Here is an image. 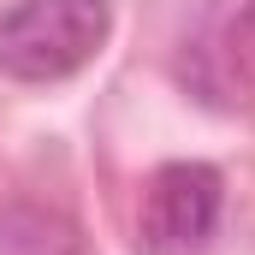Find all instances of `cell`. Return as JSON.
<instances>
[{
    "mask_svg": "<svg viewBox=\"0 0 255 255\" xmlns=\"http://www.w3.org/2000/svg\"><path fill=\"white\" fill-rule=\"evenodd\" d=\"M226 214V178L208 160H166L142 184V250L148 255H196L214 244Z\"/></svg>",
    "mask_w": 255,
    "mask_h": 255,
    "instance_id": "obj_2",
    "label": "cell"
},
{
    "mask_svg": "<svg viewBox=\"0 0 255 255\" xmlns=\"http://www.w3.org/2000/svg\"><path fill=\"white\" fill-rule=\"evenodd\" d=\"M226 42H232V65L255 83V0H244V6H238V18H232Z\"/></svg>",
    "mask_w": 255,
    "mask_h": 255,
    "instance_id": "obj_3",
    "label": "cell"
},
{
    "mask_svg": "<svg viewBox=\"0 0 255 255\" xmlns=\"http://www.w3.org/2000/svg\"><path fill=\"white\" fill-rule=\"evenodd\" d=\"M113 36V0H18L0 12V77L60 83Z\"/></svg>",
    "mask_w": 255,
    "mask_h": 255,
    "instance_id": "obj_1",
    "label": "cell"
}]
</instances>
